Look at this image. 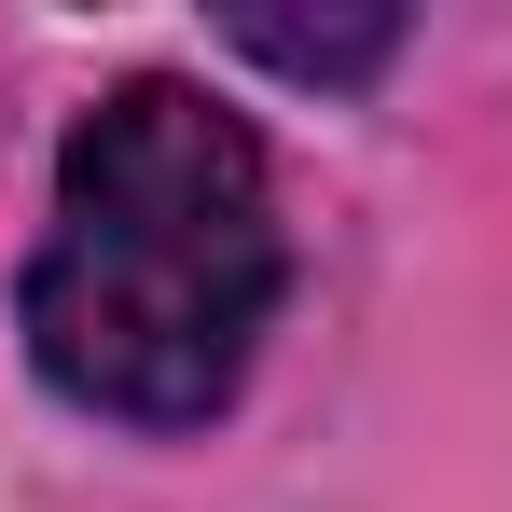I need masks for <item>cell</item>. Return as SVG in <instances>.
<instances>
[{
    "instance_id": "6da1fadb",
    "label": "cell",
    "mask_w": 512,
    "mask_h": 512,
    "mask_svg": "<svg viewBox=\"0 0 512 512\" xmlns=\"http://www.w3.org/2000/svg\"><path fill=\"white\" fill-rule=\"evenodd\" d=\"M291 291L263 139L208 84H111L56 153V222L28 250V360L56 402L111 429H208L263 360Z\"/></svg>"
},
{
    "instance_id": "7a4b0ae2",
    "label": "cell",
    "mask_w": 512,
    "mask_h": 512,
    "mask_svg": "<svg viewBox=\"0 0 512 512\" xmlns=\"http://www.w3.org/2000/svg\"><path fill=\"white\" fill-rule=\"evenodd\" d=\"M236 42H250L263 70H305V84H360V70H388V56H402V14H346V28H291V14H236Z\"/></svg>"
}]
</instances>
